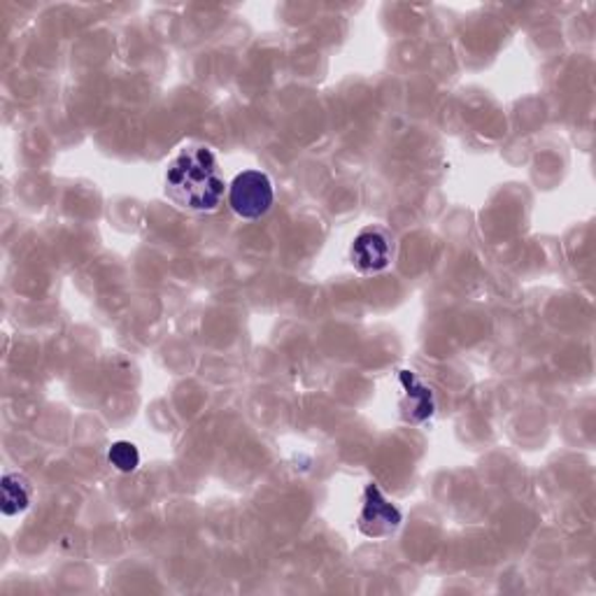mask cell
I'll return each mask as SVG.
<instances>
[{
	"label": "cell",
	"instance_id": "cell-7",
	"mask_svg": "<svg viewBox=\"0 0 596 596\" xmlns=\"http://www.w3.org/2000/svg\"><path fill=\"white\" fill-rule=\"evenodd\" d=\"M108 460L110 464L121 470V473H133L140 464V452L133 443L129 441H117L110 445V452H108Z\"/></svg>",
	"mask_w": 596,
	"mask_h": 596
},
{
	"label": "cell",
	"instance_id": "cell-2",
	"mask_svg": "<svg viewBox=\"0 0 596 596\" xmlns=\"http://www.w3.org/2000/svg\"><path fill=\"white\" fill-rule=\"evenodd\" d=\"M275 201L273 182L266 172L245 170L238 172L229 187V205L242 219L264 217Z\"/></svg>",
	"mask_w": 596,
	"mask_h": 596
},
{
	"label": "cell",
	"instance_id": "cell-5",
	"mask_svg": "<svg viewBox=\"0 0 596 596\" xmlns=\"http://www.w3.org/2000/svg\"><path fill=\"white\" fill-rule=\"evenodd\" d=\"M401 384H403V401L401 410L410 422H425L427 417L433 415V394L429 388H425L410 371H401Z\"/></svg>",
	"mask_w": 596,
	"mask_h": 596
},
{
	"label": "cell",
	"instance_id": "cell-6",
	"mask_svg": "<svg viewBox=\"0 0 596 596\" xmlns=\"http://www.w3.org/2000/svg\"><path fill=\"white\" fill-rule=\"evenodd\" d=\"M31 505V485L20 473L3 476V515H20Z\"/></svg>",
	"mask_w": 596,
	"mask_h": 596
},
{
	"label": "cell",
	"instance_id": "cell-4",
	"mask_svg": "<svg viewBox=\"0 0 596 596\" xmlns=\"http://www.w3.org/2000/svg\"><path fill=\"white\" fill-rule=\"evenodd\" d=\"M353 264L359 273H380L392 264V240L380 229H363L353 245Z\"/></svg>",
	"mask_w": 596,
	"mask_h": 596
},
{
	"label": "cell",
	"instance_id": "cell-1",
	"mask_svg": "<svg viewBox=\"0 0 596 596\" xmlns=\"http://www.w3.org/2000/svg\"><path fill=\"white\" fill-rule=\"evenodd\" d=\"M166 194L191 213H215L224 199V178L215 152L199 143L175 152L166 168Z\"/></svg>",
	"mask_w": 596,
	"mask_h": 596
},
{
	"label": "cell",
	"instance_id": "cell-3",
	"mask_svg": "<svg viewBox=\"0 0 596 596\" xmlns=\"http://www.w3.org/2000/svg\"><path fill=\"white\" fill-rule=\"evenodd\" d=\"M403 522L398 508L382 494L378 485H368L363 489V505L359 515V529L368 538H384L394 534Z\"/></svg>",
	"mask_w": 596,
	"mask_h": 596
}]
</instances>
